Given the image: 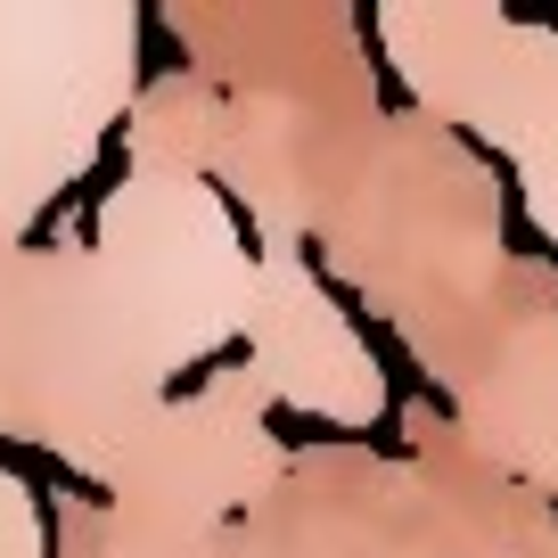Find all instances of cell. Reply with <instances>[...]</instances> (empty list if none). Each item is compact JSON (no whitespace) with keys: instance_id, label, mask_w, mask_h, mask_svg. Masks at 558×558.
<instances>
[{"instance_id":"6da1fadb","label":"cell","mask_w":558,"mask_h":558,"mask_svg":"<svg viewBox=\"0 0 558 558\" xmlns=\"http://www.w3.org/2000/svg\"><path fill=\"white\" fill-rule=\"evenodd\" d=\"M0 476H17L25 493H66V501H83V509H107V501H116L99 476L66 469L58 452H41V444H17V436H0Z\"/></svg>"},{"instance_id":"7a4b0ae2","label":"cell","mask_w":558,"mask_h":558,"mask_svg":"<svg viewBox=\"0 0 558 558\" xmlns=\"http://www.w3.org/2000/svg\"><path fill=\"white\" fill-rule=\"evenodd\" d=\"M230 362H246V337H230L222 353H197L190 369H173V378H165V402H197V386H206V378H222Z\"/></svg>"},{"instance_id":"3957f363","label":"cell","mask_w":558,"mask_h":558,"mask_svg":"<svg viewBox=\"0 0 558 558\" xmlns=\"http://www.w3.org/2000/svg\"><path fill=\"white\" fill-rule=\"evenodd\" d=\"M214 197H222V214H230V230H239V246H246V263H263V230H255V214H246V197H230L222 181H206Z\"/></svg>"}]
</instances>
